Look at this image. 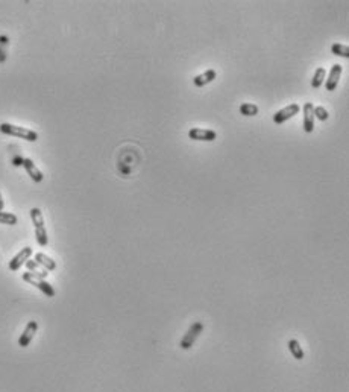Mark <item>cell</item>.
I'll use <instances>...</instances> for the list:
<instances>
[{
	"label": "cell",
	"mask_w": 349,
	"mask_h": 392,
	"mask_svg": "<svg viewBox=\"0 0 349 392\" xmlns=\"http://www.w3.org/2000/svg\"><path fill=\"white\" fill-rule=\"evenodd\" d=\"M19 222L17 216L14 213H8V211H0V223L5 225H16Z\"/></svg>",
	"instance_id": "18"
},
{
	"label": "cell",
	"mask_w": 349,
	"mask_h": 392,
	"mask_svg": "<svg viewBox=\"0 0 349 392\" xmlns=\"http://www.w3.org/2000/svg\"><path fill=\"white\" fill-rule=\"evenodd\" d=\"M25 265H26V268H28V272H31L32 275H35V277H38V278H43V280H44V278L49 275V272H47L41 265H38L35 260H31V259H29Z\"/></svg>",
	"instance_id": "13"
},
{
	"label": "cell",
	"mask_w": 349,
	"mask_h": 392,
	"mask_svg": "<svg viewBox=\"0 0 349 392\" xmlns=\"http://www.w3.org/2000/svg\"><path fill=\"white\" fill-rule=\"evenodd\" d=\"M299 110H301V108H299L298 104H290V105H287L286 108H283V110H280L278 113H275L274 122H275L277 125H281V123L287 122L289 119L295 117V116L299 113Z\"/></svg>",
	"instance_id": "5"
},
{
	"label": "cell",
	"mask_w": 349,
	"mask_h": 392,
	"mask_svg": "<svg viewBox=\"0 0 349 392\" xmlns=\"http://www.w3.org/2000/svg\"><path fill=\"white\" fill-rule=\"evenodd\" d=\"M37 330H38V323H37V321H29L28 326L25 327V330H23L20 339H19V345H20L22 348H26V347L32 342V339H34Z\"/></svg>",
	"instance_id": "7"
},
{
	"label": "cell",
	"mask_w": 349,
	"mask_h": 392,
	"mask_svg": "<svg viewBox=\"0 0 349 392\" xmlns=\"http://www.w3.org/2000/svg\"><path fill=\"white\" fill-rule=\"evenodd\" d=\"M31 219H32V223L35 226V238H37L38 245L40 247H47L49 238H47V231H46V226H44V217H43L41 210L34 207L31 210Z\"/></svg>",
	"instance_id": "1"
},
{
	"label": "cell",
	"mask_w": 349,
	"mask_h": 392,
	"mask_svg": "<svg viewBox=\"0 0 349 392\" xmlns=\"http://www.w3.org/2000/svg\"><path fill=\"white\" fill-rule=\"evenodd\" d=\"M325 76H326V70H325V67H319V68H316L314 76L311 77V87H313V89H319V87L323 84Z\"/></svg>",
	"instance_id": "16"
},
{
	"label": "cell",
	"mask_w": 349,
	"mask_h": 392,
	"mask_svg": "<svg viewBox=\"0 0 349 392\" xmlns=\"http://www.w3.org/2000/svg\"><path fill=\"white\" fill-rule=\"evenodd\" d=\"M304 111V129L305 132H313L314 129V107L311 102H307L302 108Z\"/></svg>",
	"instance_id": "10"
},
{
	"label": "cell",
	"mask_w": 349,
	"mask_h": 392,
	"mask_svg": "<svg viewBox=\"0 0 349 392\" xmlns=\"http://www.w3.org/2000/svg\"><path fill=\"white\" fill-rule=\"evenodd\" d=\"M23 280L26 281V283H29V284H32V286H35L37 289H40L46 296H49V298H52V296H55V289L52 287V284H49L46 280H43V278H38V277H35V275H32L31 272H25L23 274Z\"/></svg>",
	"instance_id": "4"
},
{
	"label": "cell",
	"mask_w": 349,
	"mask_h": 392,
	"mask_svg": "<svg viewBox=\"0 0 349 392\" xmlns=\"http://www.w3.org/2000/svg\"><path fill=\"white\" fill-rule=\"evenodd\" d=\"M216 76H217V73H216V70H213V68H210V70H207V71H204V73H201V74H198L195 80H193V83H195V86L196 87H205V86H208V84H211L214 80H216Z\"/></svg>",
	"instance_id": "12"
},
{
	"label": "cell",
	"mask_w": 349,
	"mask_h": 392,
	"mask_svg": "<svg viewBox=\"0 0 349 392\" xmlns=\"http://www.w3.org/2000/svg\"><path fill=\"white\" fill-rule=\"evenodd\" d=\"M240 113L243 116H256L258 114V107L255 104H250V102H244L240 105Z\"/></svg>",
	"instance_id": "17"
},
{
	"label": "cell",
	"mask_w": 349,
	"mask_h": 392,
	"mask_svg": "<svg viewBox=\"0 0 349 392\" xmlns=\"http://www.w3.org/2000/svg\"><path fill=\"white\" fill-rule=\"evenodd\" d=\"M23 168L26 169L28 175L32 178V181H35V183H41L43 181V178H44L43 172L35 166V163L31 159H23Z\"/></svg>",
	"instance_id": "11"
},
{
	"label": "cell",
	"mask_w": 349,
	"mask_h": 392,
	"mask_svg": "<svg viewBox=\"0 0 349 392\" xmlns=\"http://www.w3.org/2000/svg\"><path fill=\"white\" fill-rule=\"evenodd\" d=\"M31 256H32V248L31 247H26V248H23L17 256H14L13 257V260L10 262V269L11 271H19L29 259H31Z\"/></svg>",
	"instance_id": "8"
},
{
	"label": "cell",
	"mask_w": 349,
	"mask_h": 392,
	"mask_svg": "<svg viewBox=\"0 0 349 392\" xmlns=\"http://www.w3.org/2000/svg\"><path fill=\"white\" fill-rule=\"evenodd\" d=\"M189 137L196 141H214L217 138L216 131L213 129H202V128H193L189 131Z\"/></svg>",
	"instance_id": "6"
},
{
	"label": "cell",
	"mask_w": 349,
	"mask_h": 392,
	"mask_svg": "<svg viewBox=\"0 0 349 392\" xmlns=\"http://www.w3.org/2000/svg\"><path fill=\"white\" fill-rule=\"evenodd\" d=\"M4 207H5V202H4L2 193H0V211H2V210H4Z\"/></svg>",
	"instance_id": "22"
},
{
	"label": "cell",
	"mask_w": 349,
	"mask_h": 392,
	"mask_svg": "<svg viewBox=\"0 0 349 392\" xmlns=\"http://www.w3.org/2000/svg\"><path fill=\"white\" fill-rule=\"evenodd\" d=\"M287 347H289V350H290L292 356H293L296 360H304V357H305V353H304V350H302V347H301L299 341H296V339H290V341L287 342Z\"/></svg>",
	"instance_id": "15"
},
{
	"label": "cell",
	"mask_w": 349,
	"mask_h": 392,
	"mask_svg": "<svg viewBox=\"0 0 349 392\" xmlns=\"http://www.w3.org/2000/svg\"><path fill=\"white\" fill-rule=\"evenodd\" d=\"M8 44H10V38L5 35H0V62H5V59H7Z\"/></svg>",
	"instance_id": "20"
},
{
	"label": "cell",
	"mask_w": 349,
	"mask_h": 392,
	"mask_svg": "<svg viewBox=\"0 0 349 392\" xmlns=\"http://www.w3.org/2000/svg\"><path fill=\"white\" fill-rule=\"evenodd\" d=\"M0 132H4L7 135H13L17 138H23L28 141H37L38 140V134L32 129L23 128V126H17L13 123H2L0 125Z\"/></svg>",
	"instance_id": "2"
},
{
	"label": "cell",
	"mask_w": 349,
	"mask_h": 392,
	"mask_svg": "<svg viewBox=\"0 0 349 392\" xmlns=\"http://www.w3.org/2000/svg\"><path fill=\"white\" fill-rule=\"evenodd\" d=\"M341 71H343V67H341L340 64H334V65L331 67L329 76H328V80H326V83H325V89H326L328 92H334V90L337 89Z\"/></svg>",
	"instance_id": "9"
},
{
	"label": "cell",
	"mask_w": 349,
	"mask_h": 392,
	"mask_svg": "<svg viewBox=\"0 0 349 392\" xmlns=\"http://www.w3.org/2000/svg\"><path fill=\"white\" fill-rule=\"evenodd\" d=\"M314 117H317L319 120H326L328 117H329V114H328V111L323 108V107H316L314 108Z\"/></svg>",
	"instance_id": "21"
},
{
	"label": "cell",
	"mask_w": 349,
	"mask_h": 392,
	"mask_svg": "<svg viewBox=\"0 0 349 392\" xmlns=\"http://www.w3.org/2000/svg\"><path fill=\"white\" fill-rule=\"evenodd\" d=\"M204 332V324L202 323H195L189 330H187V333L184 335V338L181 339V342H180V347L183 348V350H190L192 347H193V344L196 342V339L201 336V333Z\"/></svg>",
	"instance_id": "3"
},
{
	"label": "cell",
	"mask_w": 349,
	"mask_h": 392,
	"mask_svg": "<svg viewBox=\"0 0 349 392\" xmlns=\"http://www.w3.org/2000/svg\"><path fill=\"white\" fill-rule=\"evenodd\" d=\"M38 265H41L47 272L49 271H55L56 269V263H55V260L53 259H50L49 256H46V254H43V253H37L35 254V259H34Z\"/></svg>",
	"instance_id": "14"
},
{
	"label": "cell",
	"mask_w": 349,
	"mask_h": 392,
	"mask_svg": "<svg viewBox=\"0 0 349 392\" xmlns=\"http://www.w3.org/2000/svg\"><path fill=\"white\" fill-rule=\"evenodd\" d=\"M331 52L337 56H343V58H349V47L344 44H332L331 46Z\"/></svg>",
	"instance_id": "19"
}]
</instances>
